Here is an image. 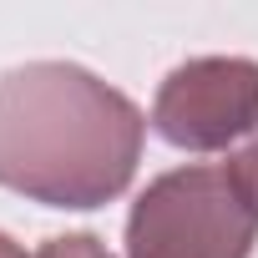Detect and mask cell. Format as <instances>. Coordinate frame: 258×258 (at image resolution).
<instances>
[{"instance_id": "6da1fadb", "label": "cell", "mask_w": 258, "mask_h": 258, "mask_svg": "<svg viewBox=\"0 0 258 258\" xmlns=\"http://www.w3.org/2000/svg\"><path fill=\"white\" fill-rule=\"evenodd\" d=\"M142 132L137 101L86 66H16L0 81V187L46 208H101L132 182Z\"/></svg>"}, {"instance_id": "7a4b0ae2", "label": "cell", "mask_w": 258, "mask_h": 258, "mask_svg": "<svg viewBox=\"0 0 258 258\" xmlns=\"http://www.w3.org/2000/svg\"><path fill=\"white\" fill-rule=\"evenodd\" d=\"M258 213L228 167L162 172L126 218V258H248Z\"/></svg>"}, {"instance_id": "3957f363", "label": "cell", "mask_w": 258, "mask_h": 258, "mask_svg": "<svg viewBox=\"0 0 258 258\" xmlns=\"http://www.w3.org/2000/svg\"><path fill=\"white\" fill-rule=\"evenodd\" d=\"M152 126L187 152L233 147L258 126V61L192 56L167 71L152 101Z\"/></svg>"}, {"instance_id": "277c9868", "label": "cell", "mask_w": 258, "mask_h": 258, "mask_svg": "<svg viewBox=\"0 0 258 258\" xmlns=\"http://www.w3.org/2000/svg\"><path fill=\"white\" fill-rule=\"evenodd\" d=\"M36 258H111V248L96 233H56L36 248Z\"/></svg>"}, {"instance_id": "5b68a950", "label": "cell", "mask_w": 258, "mask_h": 258, "mask_svg": "<svg viewBox=\"0 0 258 258\" xmlns=\"http://www.w3.org/2000/svg\"><path fill=\"white\" fill-rule=\"evenodd\" d=\"M228 177L238 182V192H243V203L258 213V142L253 147H243L238 157H228Z\"/></svg>"}, {"instance_id": "8992f818", "label": "cell", "mask_w": 258, "mask_h": 258, "mask_svg": "<svg viewBox=\"0 0 258 258\" xmlns=\"http://www.w3.org/2000/svg\"><path fill=\"white\" fill-rule=\"evenodd\" d=\"M0 258H26V253H21V243H16L11 233H0Z\"/></svg>"}]
</instances>
